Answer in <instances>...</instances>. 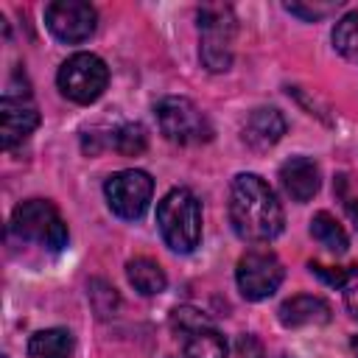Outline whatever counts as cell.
Segmentation results:
<instances>
[{
    "label": "cell",
    "instance_id": "obj_1",
    "mask_svg": "<svg viewBox=\"0 0 358 358\" xmlns=\"http://www.w3.org/2000/svg\"><path fill=\"white\" fill-rule=\"evenodd\" d=\"M229 224L249 243H268L282 232L285 215L274 190L257 173H238L229 185Z\"/></svg>",
    "mask_w": 358,
    "mask_h": 358
},
{
    "label": "cell",
    "instance_id": "obj_2",
    "mask_svg": "<svg viewBox=\"0 0 358 358\" xmlns=\"http://www.w3.org/2000/svg\"><path fill=\"white\" fill-rule=\"evenodd\" d=\"M157 227L173 252H193L201 241V204L187 187H173L157 204Z\"/></svg>",
    "mask_w": 358,
    "mask_h": 358
},
{
    "label": "cell",
    "instance_id": "obj_3",
    "mask_svg": "<svg viewBox=\"0 0 358 358\" xmlns=\"http://www.w3.org/2000/svg\"><path fill=\"white\" fill-rule=\"evenodd\" d=\"M11 232L20 241L36 243L50 252H62L67 246V224L59 210L48 199H28L11 213Z\"/></svg>",
    "mask_w": 358,
    "mask_h": 358
},
{
    "label": "cell",
    "instance_id": "obj_4",
    "mask_svg": "<svg viewBox=\"0 0 358 358\" xmlns=\"http://www.w3.org/2000/svg\"><path fill=\"white\" fill-rule=\"evenodd\" d=\"M157 126L165 134V140L179 145H199L213 137L207 115L190 98L179 95H168L157 103Z\"/></svg>",
    "mask_w": 358,
    "mask_h": 358
},
{
    "label": "cell",
    "instance_id": "obj_5",
    "mask_svg": "<svg viewBox=\"0 0 358 358\" xmlns=\"http://www.w3.org/2000/svg\"><path fill=\"white\" fill-rule=\"evenodd\" d=\"M56 84L64 98L73 103H92L103 95L109 84V67L95 53H73L67 62H62L56 73Z\"/></svg>",
    "mask_w": 358,
    "mask_h": 358
},
{
    "label": "cell",
    "instance_id": "obj_6",
    "mask_svg": "<svg viewBox=\"0 0 358 358\" xmlns=\"http://www.w3.org/2000/svg\"><path fill=\"white\" fill-rule=\"evenodd\" d=\"M199 31L201 48L199 56L207 70L221 73L232 62V36H235V17L229 6H204L199 8Z\"/></svg>",
    "mask_w": 358,
    "mask_h": 358
},
{
    "label": "cell",
    "instance_id": "obj_7",
    "mask_svg": "<svg viewBox=\"0 0 358 358\" xmlns=\"http://www.w3.org/2000/svg\"><path fill=\"white\" fill-rule=\"evenodd\" d=\"M103 196L117 218L137 221L148 210V201L154 196V179L140 168H126L106 179Z\"/></svg>",
    "mask_w": 358,
    "mask_h": 358
},
{
    "label": "cell",
    "instance_id": "obj_8",
    "mask_svg": "<svg viewBox=\"0 0 358 358\" xmlns=\"http://www.w3.org/2000/svg\"><path fill=\"white\" fill-rule=\"evenodd\" d=\"M282 277H285V268L271 249H249L238 260V268H235L238 288L252 302L268 299L280 288Z\"/></svg>",
    "mask_w": 358,
    "mask_h": 358
},
{
    "label": "cell",
    "instance_id": "obj_9",
    "mask_svg": "<svg viewBox=\"0 0 358 358\" xmlns=\"http://www.w3.org/2000/svg\"><path fill=\"white\" fill-rule=\"evenodd\" d=\"M98 14L84 0H53L45 6V25L48 31L67 45H78L92 36Z\"/></svg>",
    "mask_w": 358,
    "mask_h": 358
},
{
    "label": "cell",
    "instance_id": "obj_10",
    "mask_svg": "<svg viewBox=\"0 0 358 358\" xmlns=\"http://www.w3.org/2000/svg\"><path fill=\"white\" fill-rule=\"evenodd\" d=\"M39 126V112L31 101V92H14L6 90L0 101V131H3V148L20 145L34 129Z\"/></svg>",
    "mask_w": 358,
    "mask_h": 358
},
{
    "label": "cell",
    "instance_id": "obj_11",
    "mask_svg": "<svg viewBox=\"0 0 358 358\" xmlns=\"http://www.w3.org/2000/svg\"><path fill=\"white\" fill-rule=\"evenodd\" d=\"M280 185L288 199L302 204L319 190V165L310 157H291L280 165Z\"/></svg>",
    "mask_w": 358,
    "mask_h": 358
},
{
    "label": "cell",
    "instance_id": "obj_12",
    "mask_svg": "<svg viewBox=\"0 0 358 358\" xmlns=\"http://www.w3.org/2000/svg\"><path fill=\"white\" fill-rule=\"evenodd\" d=\"M285 134V117L274 106L255 109L243 123V143L255 151H266Z\"/></svg>",
    "mask_w": 358,
    "mask_h": 358
},
{
    "label": "cell",
    "instance_id": "obj_13",
    "mask_svg": "<svg viewBox=\"0 0 358 358\" xmlns=\"http://www.w3.org/2000/svg\"><path fill=\"white\" fill-rule=\"evenodd\" d=\"M280 322L285 327H310V324H327L330 322V305L322 296L313 294H296L285 299L277 310Z\"/></svg>",
    "mask_w": 358,
    "mask_h": 358
},
{
    "label": "cell",
    "instance_id": "obj_14",
    "mask_svg": "<svg viewBox=\"0 0 358 358\" xmlns=\"http://www.w3.org/2000/svg\"><path fill=\"white\" fill-rule=\"evenodd\" d=\"M73 352H76V338L64 327L39 330L28 341V355L31 358H73Z\"/></svg>",
    "mask_w": 358,
    "mask_h": 358
},
{
    "label": "cell",
    "instance_id": "obj_15",
    "mask_svg": "<svg viewBox=\"0 0 358 358\" xmlns=\"http://www.w3.org/2000/svg\"><path fill=\"white\" fill-rule=\"evenodd\" d=\"M126 277L134 285V291H140L143 296H157L165 291L168 277L162 271V266L151 257H134L126 263Z\"/></svg>",
    "mask_w": 358,
    "mask_h": 358
},
{
    "label": "cell",
    "instance_id": "obj_16",
    "mask_svg": "<svg viewBox=\"0 0 358 358\" xmlns=\"http://www.w3.org/2000/svg\"><path fill=\"white\" fill-rule=\"evenodd\" d=\"M185 347H182V358H227V341L224 336L210 324L196 327L190 333L182 336Z\"/></svg>",
    "mask_w": 358,
    "mask_h": 358
},
{
    "label": "cell",
    "instance_id": "obj_17",
    "mask_svg": "<svg viewBox=\"0 0 358 358\" xmlns=\"http://www.w3.org/2000/svg\"><path fill=\"white\" fill-rule=\"evenodd\" d=\"M310 235H313V241H319L330 252H347V246H350L344 227L324 210L310 218Z\"/></svg>",
    "mask_w": 358,
    "mask_h": 358
},
{
    "label": "cell",
    "instance_id": "obj_18",
    "mask_svg": "<svg viewBox=\"0 0 358 358\" xmlns=\"http://www.w3.org/2000/svg\"><path fill=\"white\" fill-rule=\"evenodd\" d=\"M333 45L336 50L358 64V8L347 11L336 25H333Z\"/></svg>",
    "mask_w": 358,
    "mask_h": 358
},
{
    "label": "cell",
    "instance_id": "obj_19",
    "mask_svg": "<svg viewBox=\"0 0 358 358\" xmlns=\"http://www.w3.org/2000/svg\"><path fill=\"white\" fill-rule=\"evenodd\" d=\"M109 145L115 151L126 154V157H134V154H140L145 148V129L140 123H123V126H117L112 131Z\"/></svg>",
    "mask_w": 358,
    "mask_h": 358
},
{
    "label": "cell",
    "instance_id": "obj_20",
    "mask_svg": "<svg viewBox=\"0 0 358 358\" xmlns=\"http://www.w3.org/2000/svg\"><path fill=\"white\" fill-rule=\"evenodd\" d=\"M204 324H210V319H207L201 310L190 308V305L176 308V310L171 313V327H173L179 336H185V333H190V330H196V327H204Z\"/></svg>",
    "mask_w": 358,
    "mask_h": 358
},
{
    "label": "cell",
    "instance_id": "obj_21",
    "mask_svg": "<svg viewBox=\"0 0 358 358\" xmlns=\"http://www.w3.org/2000/svg\"><path fill=\"white\" fill-rule=\"evenodd\" d=\"M310 271L316 277H322L327 285H347L352 277H358V266H322V263H310Z\"/></svg>",
    "mask_w": 358,
    "mask_h": 358
},
{
    "label": "cell",
    "instance_id": "obj_22",
    "mask_svg": "<svg viewBox=\"0 0 358 358\" xmlns=\"http://www.w3.org/2000/svg\"><path fill=\"white\" fill-rule=\"evenodd\" d=\"M341 3L336 0V3H327V6H305V3H288L285 8L291 11V14H296V17H302V20H319V17H324V14H330L333 8H338Z\"/></svg>",
    "mask_w": 358,
    "mask_h": 358
},
{
    "label": "cell",
    "instance_id": "obj_23",
    "mask_svg": "<svg viewBox=\"0 0 358 358\" xmlns=\"http://www.w3.org/2000/svg\"><path fill=\"white\" fill-rule=\"evenodd\" d=\"M235 352H238V358H263V344H260L257 336L243 333L235 341Z\"/></svg>",
    "mask_w": 358,
    "mask_h": 358
},
{
    "label": "cell",
    "instance_id": "obj_24",
    "mask_svg": "<svg viewBox=\"0 0 358 358\" xmlns=\"http://www.w3.org/2000/svg\"><path fill=\"white\" fill-rule=\"evenodd\" d=\"M344 305H347V310H350V316L358 322V285H352V288H347V294H344Z\"/></svg>",
    "mask_w": 358,
    "mask_h": 358
},
{
    "label": "cell",
    "instance_id": "obj_25",
    "mask_svg": "<svg viewBox=\"0 0 358 358\" xmlns=\"http://www.w3.org/2000/svg\"><path fill=\"white\" fill-rule=\"evenodd\" d=\"M350 350H352V355H355V358H358V336H355V338H352V341H350Z\"/></svg>",
    "mask_w": 358,
    "mask_h": 358
}]
</instances>
